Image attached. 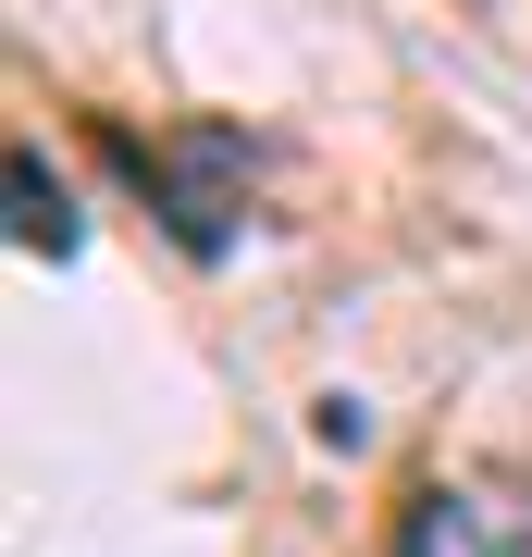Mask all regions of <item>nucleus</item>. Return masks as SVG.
<instances>
[{
	"label": "nucleus",
	"instance_id": "f03ea898",
	"mask_svg": "<svg viewBox=\"0 0 532 557\" xmlns=\"http://www.w3.org/2000/svg\"><path fill=\"white\" fill-rule=\"evenodd\" d=\"M13 248L25 260H62V248H75V211H62V186H50L38 149H13Z\"/></svg>",
	"mask_w": 532,
	"mask_h": 557
},
{
	"label": "nucleus",
	"instance_id": "f257e3e1",
	"mask_svg": "<svg viewBox=\"0 0 532 557\" xmlns=\"http://www.w3.org/2000/svg\"><path fill=\"white\" fill-rule=\"evenodd\" d=\"M161 186H174V236L198 260H223L236 248V211H248V149L223 137V124H198V137L161 149Z\"/></svg>",
	"mask_w": 532,
	"mask_h": 557
},
{
	"label": "nucleus",
	"instance_id": "20e7f679",
	"mask_svg": "<svg viewBox=\"0 0 532 557\" xmlns=\"http://www.w3.org/2000/svg\"><path fill=\"white\" fill-rule=\"evenodd\" d=\"M520 557H532V545H520Z\"/></svg>",
	"mask_w": 532,
	"mask_h": 557
},
{
	"label": "nucleus",
	"instance_id": "7ed1b4c3",
	"mask_svg": "<svg viewBox=\"0 0 532 557\" xmlns=\"http://www.w3.org/2000/svg\"><path fill=\"white\" fill-rule=\"evenodd\" d=\"M396 557H495V533H483L471 496H421L409 533H396Z\"/></svg>",
	"mask_w": 532,
	"mask_h": 557
}]
</instances>
